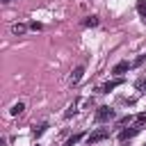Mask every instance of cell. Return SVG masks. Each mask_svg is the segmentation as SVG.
<instances>
[{
    "instance_id": "1",
    "label": "cell",
    "mask_w": 146,
    "mask_h": 146,
    "mask_svg": "<svg viewBox=\"0 0 146 146\" xmlns=\"http://www.w3.org/2000/svg\"><path fill=\"white\" fill-rule=\"evenodd\" d=\"M112 116H114V110H112V107H107V105L98 107V112H96V121H98V123H103V121H110Z\"/></svg>"
},
{
    "instance_id": "2",
    "label": "cell",
    "mask_w": 146,
    "mask_h": 146,
    "mask_svg": "<svg viewBox=\"0 0 146 146\" xmlns=\"http://www.w3.org/2000/svg\"><path fill=\"white\" fill-rule=\"evenodd\" d=\"M107 137H110V130H107V128H98L96 132L89 135L87 141H89V144H98V141H103V139H107Z\"/></svg>"
},
{
    "instance_id": "3",
    "label": "cell",
    "mask_w": 146,
    "mask_h": 146,
    "mask_svg": "<svg viewBox=\"0 0 146 146\" xmlns=\"http://www.w3.org/2000/svg\"><path fill=\"white\" fill-rule=\"evenodd\" d=\"M121 84H123V78H116V80H110L107 84H103L100 91H103V94H110L112 89H116V87H121Z\"/></svg>"
},
{
    "instance_id": "4",
    "label": "cell",
    "mask_w": 146,
    "mask_h": 146,
    "mask_svg": "<svg viewBox=\"0 0 146 146\" xmlns=\"http://www.w3.org/2000/svg\"><path fill=\"white\" fill-rule=\"evenodd\" d=\"M139 130H141V128H137V125H132L130 130H121V135H119V139H121V141H125V139H132V137H135V135H137Z\"/></svg>"
},
{
    "instance_id": "5",
    "label": "cell",
    "mask_w": 146,
    "mask_h": 146,
    "mask_svg": "<svg viewBox=\"0 0 146 146\" xmlns=\"http://www.w3.org/2000/svg\"><path fill=\"white\" fill-rule=\"evenodd\" d=\"M128 68H130V64H128V62H119V64L114 66V71H112V73H116V75H121V73H125Z\"/></svg>"
},
{
    "instance_id": "6",
    "label": "cell",
    "mask_w": 146,
    "mask_h": 146,
    "mask_svg": "<svg viewBox=\"0 0 146 146\" xmlns=\"http://www.w3.org/2000/svg\"><path fill=\"white\" fill-rule=\"evenodd\" d=\"M82 73H84V68H82V66H78V68L73 71V75H71V84H78V82H80V78H82Z\"/></svg>"
},
{
    "instance_id": "7",
    "label": "cell",
    "mask_w": 146,
    "mask_h": 146,
    "mask_svg": "<svg viewBox=\"0 0 146 146\" xmlns=\"http://www.w3.org/2000/svg\"><path fill=\"white\" fill-rule=\"evenodd\" d=\"M132 125H137V128H141V125H146V112H141V114H137V119H135V123Z\"/></svg>"
},
{
    "instance_id": "8",
    "label": "cell",
    "mask_w": 146,
    "mask_h": 146,
    "mask_svg": "<svg viewBox=\"0 0 146 146\" xmlns=\"http://www.w3.org/2000/svg\"><path fill=\"white\" fill-rule=\"evenodd\" d=\"M137 14H139L141 18H146V0H139V2H137Z\"/></svg>"
},
{
    "instance_id": "9",
    "label": "cell",
    "mask_w": 146,
    "mask_h": 146,
    "mask_svg": "<svg viewBox=\"0 0 146 146\" xmlns=\"http://www.w3.org/2000/svg\"><path fill=\"white\" fill-rule=\"evenodd\" d=\"M82 25H87V27H89V25H91V27L98 25V16H87V18L82 21Z\"/></svg>"
},
{
    "instance_id": "10",
    "label": "cell",
    "mask_w": 146,
    "mask_h": 146,
    "mask_svg": "<svg viewBox=\"0 0 146 146\" xmlns=\"http://www.w3.org/2000/svg\"><path fill=\"white\" fill-rule=\"evenodd\" d=\"M23 110H25V105H23V103H16V105H11V110H9V112L16 116V114H21Z\"/></svg>"
},
{
    "instance_id": "11",
    "label": "cell",
    "mask_w": 146,
    "mask_h": 146,
    "mask_svg": "<svg viewBox=\"0 0 146 146\" xmlns=\"http://www.w3.org/2000/svg\"><path fill=\"white\" fill-rule=\"evenodd\" d=\"M11 32H14V34H23V32H25V25H21V23H18V25H14V27H11Z\"/></svg>"
},
{
    "instance_id": "12",
    "label": "cell",
    "mask_w": 146,
    "mask_h": 146,
    "mask_svg": "<svg viewBox=\"0 0 146 146\" xmlns=\"http://www.w3.org/2000/svg\"><path fill=\"white\" fill-rule=\"evenodd\" d=\"M78 141H80V135H73V137L66 141V146H73V144H78Z\"/></svg>"
},
{
    "instance_id": "13",
    "label": "cell",
    "mask_w": 146,
    "mask_h": 146,
    "mask_svg": "<svg viewBox=\"0 0 146 146\" xmlns=\"http://www.w3.org/2000/svg\"><path fill=\"white\" fill-rule=\"evenodd\" d=\"M75 112H78V110H75V105H71V107H68V112H66V116H73Z\"/></svg>"
},
{
    "instance_id": "14",
    "label": "cell",
    "mask_w": 146,
    "mask_h": 146,
    "mask_svg": "<svg viewBox=\"0 0 146 146\" xmlns=\"http://www.w3.org/2000/svg\"><path fill=\"white\" fill-rule=\"evenodd\" d=\"M46 128H48V125H46V123H43V125H39V128H36V130H34V135H41V132H43V130H46Z\"/></svg>"
},
{
    "instance_id": "15",
    "label": "cell",
    "mask_w": 146,
    "mask_h": 146,
    "mask_svg": "<svg viewBox=\"0 0 146 146\" xmlns=\"http://www.w3.org/2000/svg\"><path fill=\"white\" fill-rule=\"evenodd\" d=\"M137 87H139V89H146V80H139V82H137Z\"/></svg>"
},
{
    "instance_id": "16",
    "label": "cell",
    "mask_w": 146,
    "mask_h": 146,
    "mask_svg": "<svg viewBox=\"0 0 146 146\" xmlns=\"http://www.w3.org/2000/svg\"><path fill=\"white\" fill-rule=\"evenodd\" d=\"M2 2H11V0H2Z\"/></svg>"
}]
</instances>
